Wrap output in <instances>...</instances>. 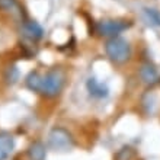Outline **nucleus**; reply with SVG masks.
Listing matches in <instances>:
<instances>
[{
	"label": "nucleus",
	"mask_w": 160,
	"mask_h": 160,
	"mask_svg": "<svg viewBox=\"0 0 160 160\" xmlns=\"http://www.w3.org/2000/svg\"><path fill=\"white\" fill-rule=\"evenodd\" d=\"M47 146L55 153H67L74 148L76 140L64 127H52L47 137Z\"/></svg>",
	"instance_id": "obj_1"
},
{
	"label": "nucleus",
	"mask_w": 160,
	"mask_h": 160,
	"mask_svg": "<svg viewBox=\"0 0 160 160\" xmlns=\"http://www.w3.org/2000/svg\"><path fill=\"white\" fill-rule=\"evenodd\" d=\"M66 84V74L61 68H51L42 74L39 95L44 98H55L63 92Z\"/></svg>",
	"instance_id": "obj_2"
},
{
	"label": "nucleus",
	"mask_w": 160,
	"mask_h": 160,
	"mask_svg": "<svg viewBox=\"0 0 160 160\" xmlns=\"http://www.w3.org/2000/svg\"><path fill=\"white\" fill-rule=\"evenodd\" d=\"M106 57L115 64H124L131 58L132 50L130 42L121 37H114L105 42Z\"/></svg>",
	"instance_id": "obj_3"
},
{
	"label": "nucleus",
	"mask_w": 160,
	"mask_h": 160,
	"mask_svg": "<svg viewBox=\"0 0 160 160\" xmlns=\"http://www.w3.org/2000/svg\"><path fill=\"white\" fill-rule=\"evenodd\" d=\"M131 26L130 21H124V19H105L96 23V34L106 38H114L118 37L121 32L128 29Z\"/></svg>",
	"instance_id": "obj_4"
},
{
	"label": "nucleus",
	"mask_w": 160,
	"mask_h": 160,
	"mask_svg": "<svg viewBox=\"0 0 160 160\" xmlns=\"http://www.w3.org/2000/svg\"><path fill=\"white\" fill-rule=\"evenodd\" d=\"M138 76H140V79H141V82H143L146 86H150V88H153V86H156V84L160 83L159 70H157L156 66L152 64L150 61L141 64V67H140V70H138Z\"/></svg>",
	"instance_id": "obj_5"
},
{
	"label": "nucleus",
	"mask_w": 160,
	"mask_h": 160,
	"mask_svg": "<svg viewBox=\"0 0 160 160\" xmlns=\"http://www.w3.org/2000/svg\"><path fill=\"white\" fill-rule=\"evenodd\" d=\"M86 89H88L89 95L95 99H105L109 95V88L108 84L98 80L96 77H89L86 80Z\"/></svg>",
	"instance_id": "obj_6"
},
{
	"label": "nucleus",
	"mask_w": 160,
	"mask_h": 160,
	"mask_svg": "<svg viewBox=\"0 0 160 160\" xmlns=\"http://www.w3.org/2000/svg\"><path fill=\"white\" fill-rule=\"evenodd\" d=\"M16 147V141L9 131H0V160H8Z\"/></svg>",
	"instance_id": "obj_7"
},
{
	"label": "nucleus",
	"mask_w": 160,
	"mask_h": 160,
	"mask_svg": "<svg viewBox=\"0 0 160 160\" xmlns=\"http://www.w3.org/2000/svg\"><path fill=\"white\" fill-rule=\"evenodd\" d=\"M22 34H23V37L26 39L35 42V41H39L44 37V29H42V26L39 25L38 22L26 21L22 25Z\"/></svg>",
	"instance_id": "obj_8"
},
{
	"label": "nucleus",
	"mask_w": 160,
	"mask_h": 160,
	"mask_svg": "<svg viewBox=\"0 0 160 160\" xmlns=\"http://www.w3.org/2000/svg\"><path fill=\"white\" fill-rule=\"evenodd\" d=\"M29 160H45L47 159V146L41 140H35L29 144L26 150Z\"/></svg>",
	"instance_id": "obj_9"
},
{
	"label": "nucleus",
	"mask_w": 160,
	"mask_h": 160,
	"mask_svg": "<svg viewBox=\"0 0 160 160\" xmlns=\"http://www.w3.org/2000/svg\"><path fill=\"white\" fill-rule=\"evenodd\" d=\"M41 79H42V74L39 72H31L29 74L25 77V86L29 89L31 92L38 93V95H39V89H41Z\"/></svg>",
	"instance_id": "obj_10"
},
{
	"label": "nucleus",
	"mask_w": 160,
	"mask_h": 160,
	"mask_svg": "<svg viewBox=\"0 0 160 160\" xmlns=\"http://www.w3.org/2000/svg\"><path fill=\"white\" fill-rule=\"evenodd\" d=\"M19 76H21V74H19V68H18L15 64L8 66L3 73V79H4V82H6V84H9V86L16 84L18 80H19Z\"/></svg>",
	"instance_id": "obj_11"
},
{
	"label": "nucleus",
	"mask_w": 160,
	"mask_h": 160,
	"mask_svg": "<svg viewBox=\"0 0 160 160\" xmlns=\"http://www.w3.org/2000/svg\"><path fill=\"white\" fill-rule=\"evenodd\" d=\"M144 15L147 18V21L154 26H160V12L156 9L152 8H146L144 9Z\"/></svg>",
	"instance_id": "obj_12"
},
{
	"label": "nucleus",
	"mask_w": 160,
	"mask_h": 160,
	"mask_svg": "<svg viewBox=\"0 0 160 160\" xmlns=\"http://www.w3.org/2000/svg\"><path fill=\"white\" fill-rule=\"evenodd\" d=\"M134 156H135L134 148H131L130 146H125V147H122L121 150L117 153L115 160H132Z\"/></svg>",
	"instance_id": "obj_13"
},
{
	"label": "nucleus",
	"mask_w": 160,
	"mask_h": 160,
	"mask_svg": "<svg viewBox=\"0 0 160 160\" xmlns=\"http://www.w3.org/2000/svg\"><path fill=\"white\" fill-rule=\"evenodd\" d=\"M19 4L16 0H0V10L3 12H18Z\"/></svg>",
	"instance_id": "obj_14"
}]
</instances>
